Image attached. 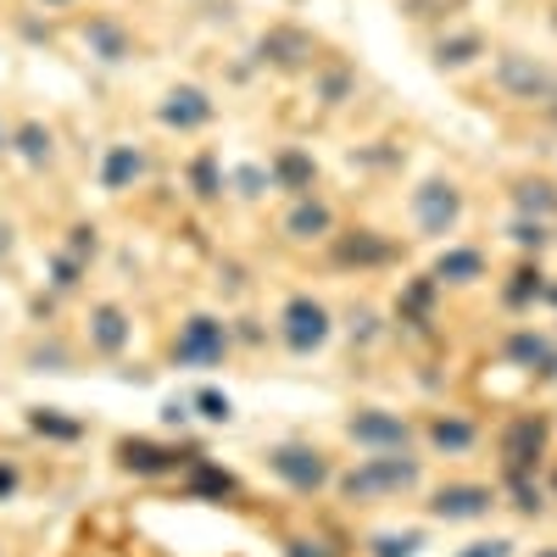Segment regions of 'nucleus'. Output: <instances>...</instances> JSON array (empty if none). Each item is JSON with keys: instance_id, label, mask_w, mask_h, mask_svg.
Listing matches in <instances>:
<instances>
[{"instance_id": "obj_1", "label": "nucleus", "mask_w": 557, "mask_h": 557, "mask_svg": "<svg viewBox=\"0 0 557 557\" xmlns=\"http://www.w3.org/2000/svg\"><path fill=\"white\" fill-rule=\"evenodd\" d=\"M412 485H418V462H412V457H401V451H380V457H368L362 469H351V474L341 480V491H346L351 502L401 496V491H412Z\"/></svg>"}, {"instance_id": "obj_2", "label": "nucleus", "mask_w": 557, "mask_h": 557, "mask_svg": "<svg viewBox=\"0 0 557 557\" xmlns=\"http://www.w3.org/2000/svg\"><path fill=\"white\" fill-rule=\"evenodd\" d=\"M268 469L285 480L290 491H307V496L330 485V462H323V451H312V446H273Z\"/></svg>"}, {"instance_id": "obj_3", "label": "nucleus", "mask_w": 557, "mask_h": 557, "mask_svg": "<svg viewBox=\"0 0 557 557\" xmlns=\"http://www.w3.org/2000/svg\"><path fill=\"white\" fill-rule=\"evenodd\" d=\"M278 323H285V346L290 351H318L323 341H330V312H323L312 296H290L285 312H278Z\"/></svg>"}, {"instance_id": "obj_4", "label": "nucleus", "mask_w": 557, "mask_h": 557, "mask_svg": "<svg viewBox=\"0 0 557 557\" xmlns=\"http://www.w3.org/2000/svg\"><path fill=\"white\" fill-rule=\"evenodd\" d=\"M223 351H228V330H223L218 318H190L178 330V341H173V357L190 362V368H212Z\"/></svg>"}, {"instance_id": "obj_5", "label": "nucleus", "mask_w": 557, "mask_h": 557, "mask_svg": "<svg viewBox=\"0 0 557 557\" xmlns=\"http://www.w3.org/2000/svg\"><path fill=\"white\" fill-rule=\"evenodd\" d=\"M412 218H418L424 235H446V228L462 218V196L451 190V184L430 178V184H418V190H412Z\"/></svg>"}, {"instance_id": "obj_6", "label": "nucleus", "mask_w": 557, "mask_h": 557, "mask_svg": "<svg viewBox=\"0 0 557 557\" xmlns=\"http://www.w3.org/2000/svg\"><path fill=\"white\" fill-rule=\"evenodd\" d=\"M346 430H351V441H357V446H374V451H401V446L412 441L407 418H396V412H380V407L357 412Z\"/></svg>"}, {"instance_id": "obj_7", "label": "nucleus", "mask_w": 557, "mask_h": 557, "mask_svg": "<svg viewBox=\"0 0 557 557\" xmlns=\"http://www.w3.org/2000/svg\"><path fill=\"white\" fill-rule=\"evenodd\" d=\"M541 446H546V424L541 418H513L507 424V435H502V457H507V474H530L535 462H541Z\"/></svg>"}, {"instance_id": "obj_8", "label": "nucleus", "mask_w": 557, "mask_h": 557, "mask_svg": "<svg viewBox=\"0 0 557 557\" xmlns=\"http://www.w3.org/2000/svg\"><path fill=\"white\" fill-rule=\"evenodd\" d=\"M430 513L446 519V524H462V519H485L491 513V485H441Z\"/></svg>"}, {"instance_id": "obj_9", "label": "nucleus", "mask_w": 557, "mask_h": 557, "mask_svg": "<svg viewBox=\"0 0 557 557\" xmlns=\"http://www.w3.org/2000/svg\"><path fill=\"white\" fill-rule=\"evenodd\" d=\"M157 117H162L168 128H178V134H190V128L212 123V101H207V89L184 84V89H173V96H168V101L157 107Z\"/></svg>"}, {"instance_id": "obj_10", "label": "nucleus", "mask_w": 557, "mask_h": 557, "mask_svg": "<svg viewBox=\"0 0 557 557\" xmlns=\"http://www.w3.org/2000/svg\"><path fill=\"white\" fill-rule=\"evenodd\" d=\"M496 73H502V89H513V96H524V101H535V96H557V78H552L546 67H535L530 57H502Z\"/></svg>"}, {"instance_id": "obj_11", "label": "nucleus", "mask_w": 557, "mask_h": 557, "mask_svg": "<svg viewBox=\"0 0 557 557\" xmlns=\"http://www.w3.org/2000/svg\"><path fill=\"white\" fill-rule=\"evenodd\" d=\"M117 457H123L128 474H168V469H178V451H168L157 441H123Z\"/></svg>"}, {"instance_id": "obj_12", "label": "nucleus", "mask_w": 557, "mask_h": 557, "mask_svg": "<svg viewBox=\"0 0 557 557\" xmlns=\"http://www.w3.org/2000/svg\"><path fill=\"white\" fill-rule=\"evenodd\" d=\"M330 207H323V201H296V212L285 218V235L290 240H323V235H330Z\"/></svg>"}, {"instance_id": "obj_13", "label": "nucleus", "mask_w": 557, "mask_h": 557, "mask_svg": "<svg viewBox=\"0 0 557 557\" xmlns=\"http://www.w3.org/2000/svg\"><path fill=\"white\" fill-rule=\"evenodd\" d=\"M139 173H146V157H139L134 146H112L107 162H101V184H107V190H128Z\"/></svg>"}, {"instance_id": "obj_14", "label": "nucleus", "mask_w": 557, "mask_h": 557, "mask_svg": "<svg viewBox=\"0 0 557 557\" xmlns=\"http://www.w3.org/2000/svg\"><path fill=\"white\" fill-rule=\"evenodd\" d=\"M89 341H96L101 351H123V346H128V318H123V307H96V318H89Z\"/></svg>"}, {"instance_id": "obj_15", "label": "nucleus", "mask_w": 557, "mask_h": 557, "mask_svg": "<svg viewBox=\"0 0 557 557\" xmlns=\"http://www.w3.org/2000/svg\"><path fill=\"white\" fill-rule=\"evenodd\" d=\"M262 57H273L278 67H301V62L312 57V39H307V34H290V28H278V34L262 39Z\"/></svg>"}, {"instance_id": "obj_16", "label": "nucleus", "mask_w": 557, "mask_h": 557, "mask_svg": "<svg viewBox=\"0 0 557 557\" xmlns=\"http://www.w3.org/2000/svg\"><path fill=\"white\" fill-rule=\"evenodd\" d=\"M480 273H485V257L480 251H446L435 262V278H451V285H469V278H480Z\"/></svg>"}, {"instance_id": "obj_17", "label": "nucleus", "mask_w": 557, "mask_h": 557, "mask_svg": "<svg viewBox=\"0 0 557 557\" xmlns=\"http://www.w3.org/2000/svg\"><path fill=\"white\" fill-rule=\"evenodd\" d=\"M430 441H435L441 451H469V446H474V424H469V418H435Z\"/></svg>"}, {"instance_id": "obj_18", "label": "nucleus", "mask_w": 557, "mask_h": 557, "mask_svg": "<svg viewBox=\"0 0 557 557\" xmlns=\"http://www.w3.org/2000/svg\"><path fill=\"white\" fill-rule=\"evenodd\" d=\"M273 178L285 184V190H312V162L301 157V151H278V162H273Z\"/></svg>"}, {"instance_id": "obj_19", "label": "nucleus", "mask_w": 557, "mask_h": 557, "mask_svg": "<svg viewBox=\"0 0 557 557\" xmlns=\"http://www.w3.org/2000/svg\"><path fill=\"white\" fill-rule=\"evenodd\" d=\"M17 151L34 162V168H45L51 162V128H39V123H23L17 128Z\"/></svg>"}, {"instance_id": "obj_20", "label": "nucleus", "mask_w": 557, "mask_h": 557, "mask_svg": "<svg viewBox=\"0 0 557 557\" xmlns=\"http://www.w3.org/2000/svg\"><path fill=\"white\" fill-rule=\"evenodd\" d=\"M519 212L541 223L546 212H557V190L552 184H519Z\"/></svg>"}, {"instance_id": "obj_21", "label": "nucleus", "mask_w": 557, "mask_h": 557, "mask_svg": "<svg viewBox=\"0 0 557 557\" xmlns=\"http://www.w3.org/2000/svg\"><path fill=\"white\" fill-rule=\"evenodd\" d=\"M196 496H235V474L212 469V462H196V480H190Z\"/></svg>"}, {"instance_id": "obj_22", "label": "nucleus", "mask_w": 557, "mask_h": 557, "mask_svg": "<svg viewBox=\"0 0 557 557\" xmlns=\"http://www.w3.org/2000/svg\"><path fill=\"white\" fill-rule=\"evenodd\" d=\"M474 51H480V39L474 34H457V39H441V67H462V62H474Z\"/></svg>"}, {"instance_id": "obj_23", "label": "nucleus", "mask_w": 557, "mask_h": 557, "mask_svg": "<svg viewBox=\"0 0 557 557\" xmlns=\"http://www.w3.org/2000/svg\"><path fill=\"white\" fill-rule=\"evenodd\" d=\"M190 178H196V196H201V201H218V196H223V178H218V162H212V157H196Z\"/></svg>"}, {"instance_id": "obj_24", "label": "nucleus", "mask_w": 557, "mask_h": 557, "mask_svg": "<svg viewBox=\"0 0 557 557\" xmlns=\"http://www.w3.org/2000/svg\"><path fill=\"white\" fill-rule=\"evenodd\" d=\"M341 257H346V262H380V257H391V246H385V240L357 235V240H346V246H341Z\"/></svg>"}, {"instance_id": "obj_25", "label": "nucleus", "mask_w": 557, "mask_h": 557, "mask_svg": "<svg viewBox=\"0 0 557 557\" xmlns=\"http://www.w3.org/2000/svg\"><path fill=\"white\" fill-rule=\"evenodd\" d=\"M507 351H513L519 362H541V368L552 362V351H546V341H541V335H513V341H507Z\"/></svg>"}, {"instance_id": "obj_26", "label": "nucleus", "mask_w": 557, "mask_h": 557, "mask_svg": "<svg viewBox=\"0 0 557 557\" xmlns=\"http://www.w3.org/2000/svg\"><path fill=\"white\" fill-rule=\"evenodd\" d=\"M530 296H541V273H535V268H519V273H513V285H507V301L524 307Z\"/></svg>"}, {"instance_id": "obj_27", "label": "nucleus", "mask_w": 557, "mask_h": 557, "mask_svg": "<svg viewBox=\"0 0 557 557\" xmlns=\"http://www.w3.org/2000/svg\"><path fill=\"white\" fill-rule=\"evenodd\" d=\"M28 424H34L39 435H57V441H73V435H78V424H73V418H57V412H34Z\"/></svg>"}, {"instance_id": "obj_28", "label": "nucleus", "mask_w": 557, "mask_h": 557, "mask_svg": "<svg viewBox=\"0 0 557 557\" xmlns=\"http://www.w3.org/2000/svg\"><path fill=\"white\" fill-rule=\"evenodd\" d=\"M196 407H201V418H212V424H228V396L223 391H196Z\"/></svg>"}, {"instance_id": "obj_29", "label": "nucleus", "mask_w": 557, "mask_h": 557, "mask_svg": "<svg viewBox=\"0 0 557 557\" xmlns=\"http://www.w3.org/2000/svg\"><path fill=\"white\" fill-rule=\"evenodd\" d=\"M418 535H374V557H412Z\"/></svg>"}, {"instance_id": "obj_30", "label": "nucleus", "mask_w": 557, "mask_h": 557, "mask_svg": "<svg viewBox=\"0 0 557 557\" xmlns=\"http://www.w3.org/2000/svg\"><path fill=\"white\" fill-rule=\"evenodd\" d=\"M507 480H513V496H519L524 513H541V491L530 485V474H507Z\"/></svg>"}, {"instance_id": "obj_31", "label": "nucleus", "mask_w": 557, "mask_h": 557, "mask_svg": "<svg viewBox=\"0 0 557 557\" xmlns=\"http://www.w3.org/2000/svg\"><path fill=\"white\" fill-rule=\"evenodd\" d=\"M89 39L107 51V62H123V34H117V28H89Z\"/></svg>"}, {"instance_id": "obj_32", "label": "nucleus", "mask_w": 557, "mask_h": 557, "mask_svg": "<svg viewBox=\"0 0 557 557\" xmlns=\"http://www.w3.org/2000/svg\"><path fill=\"white\" fill-rule=\"evenodd\" d=\"M513 240L541 251V246H546V228H541V223H530V218H519V223H513Z\"/></svg>"}, {"instance_id": "obj_33", "label": "nucleus", "mask_w": 557, "mask_h": 557, "mask_svg": "<svg viewBox=\"0 0 557 557\" xmlns=\"http://www.w3.org/2000/svg\"><path fill=\"white\" fill-rule=\"evenodd\" d=\"M462 557H507V541H474Z\"/></svg>"}, {"instance_id": "obj_34", "label": "nucleus", "mask_w": 557, "mask_h": 557, "mask_svg": "<svg viewBox=\"0 0 557 557\" xmlns=\"http://www.w3.org/2000/svg\"><path fill=\"white\" fill-rule=\"evenodd\" d=\"M57 285H62V290L78 285V257H62V262H57Z\"/></svg>"}, {"instance_id": "obj_35", "label": "nucleus", "mask_w": 557, "mask_h": 557, "mask_svg": "<svg viewBox=\"0 0 557 557\" xmlns=\"http://www.w3.org/2000/svg\"><path fill=\"white\" fill-rule=\"evenodd\" d=\"M12 485H17V469H0V496H7Z\"/></svg>"}, {"instance_id": "obj_36", "label": "nucleus", "mask_w": 557, "mask_h": 557, "mask_svg": "<svg viewBox=\"0 0 557 557\" xmlns=\"http://www.w3.org/2000/svg\"><path fill=\"white\" fill-rule=\"evenodd\" d=\"M0 151H7V128H0Z\"/></svg>"}, {"instance_id": "obj_37", "label": "nucleus", "mask_w": 557, "mask_h": 557, "mask_svg": "<svg viewBox=\"0 0 557 557\" xmlns=\"http://www.w3.org/2000/svg\"><path fill=\"white\" fill-rule=\"evenodd\" d=\"M541 557H557V552H541Z\"/></svg>"}, {"instance_id": "obj_38", "label": "nucleus", "mask_w": 557, "mask_h": 557, "mask_svg": "<svg viewBox=\"0 0 557 557\" xmlns=\"http://www.w3.org/2000/svg\"><path fill=\"white\" fill-rule=\"evenodd\" d=\"M51 7H62V0H51Z\"/></svg>"}]
</instances>
